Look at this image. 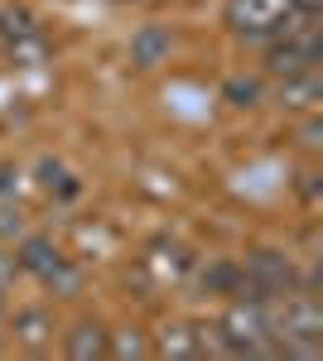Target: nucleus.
Masks as SVG:
<instances>
[{
  "label": "nucleus",
  "mask_w": 323,
  "mask_h": 361,
  "mask_svg": "<svg viewBox=\"0 0 323 361\" xmlns=\"http://www.w3.org/2000/svg\"><path fill=\"white\" fill-rule=\"evenodd\" d=\"M270 328H275V342L285 357H319L323 352V304L314 289H285L275 294L270 304Z\"/></svg>",
  "instance_id": "obj_1"
},
{
  "label": "nucleus",
  "mask_w": 323,
  "mask_h": 361,
  "mask_svg": "<svg viewBox=\"0 0 323 361\" xmlns=\"http://www.w3.org/2000/svg\"><path fill=\"white\" fill-rule=\"evenodd\" d=\"M217 347L227 357H270L275 347V328H270V299H256V294H237L222 323H217Z\"/></svg>",
  "instance_id": "obj_2"
},
{
  "label": "nucleus",
  "mask_w": 323,
  "mask_h": 361,
  "mask_svg": "<svg viewBox=\"0 0 323 361\" xmlns=\"http://www.w3.org/2000/svg\"><path fill=\"white\" fill-rule=\"evenodd\" d=\"M323 63V39H319V15L314 5L304 0L295 15L285 20V29L270 39V78H290V73H304V68H319Z\"/></svg>",
  "instance_id": "obj_3"
},
{
  "label": "nucleus",
  "mask_w": 323,
  "mask_h": 361,
  "mask_svg": "<svg viewBox=\"0 0 323 361\" xmlns=\"http://www.w3.org/2000/svg\"><path fill=\"white\" fill-rule=\"evenodd\" d=\"M304 0H227V29L237 34V39H256V44H270L285 20L295 15Z\"/></svg>",
  "instance_id": "obj_4"
},
{
  "label": "nucleus",
  "mask_w": 323,
  "mask_h": 361,
  "mask_svg": "<svg viewBox=\"0 0 323 361\" xmlns=\"http://www.w3.org/2000/svg\"><path fill=\"white\" fill-rule=\"evenodd\" d=\"M0 44L20 68H39L49 58V39H44V29L29 10H5L0 5Z\"/></svg>",
  "instance_id": "obj_5"
},
{
  "label": "nucleus",
  "mask_w": 323,
  "mask_h": 361,
  "mask_svg": "<svg viewBox=\"0 0 323 361\" xmlns=\"http://www.w3.org/2000/svg\"><path fill=\"white\" fill-rule=\"evenodd\" d=\"M242 275H246V294H256V299H275V294L304 284V275L295 270V260L280 255V250H256V255H246Z\"/></svg>",
  "instance_id": "obj_6"
},
{
  "label": "nucleus",
  "mask_w": 323,
  "mask_h": 361,
  "mask_svg": "<svg viewBox=\"0 0 323 361\" xmlns=\"http://www.w3.org/2000/svg\"><path fill=\"white\" fill-rule=\"evenodd\" d=\"M20 270H29V275H39L44 284H54V289H63V294H78V270L58 255L54 241H44V236H25V246H20Z\"/></svg>",
  "instance_id": "obj_7"
},
{
  "label": "nucleus",
  "mask_w": 323,
  "mask_h": 361,
  "mask_svg": "<svg viewBox=\"0 0 323 361\" xmlns=\"http://www.w3.org/2000/svg\"><path fill=\"white\" fill-rule=\"evenodd\" d=\"M280 102H285L290 111H319V102H323V73H319V68H304V73L280 78Z\"/></svg>",
  "instance_id": "obj_8"
},
{
  "label": "nucleus",
  "mask_w": 323,
  "mask_h": 361,
  "mask_svg": "<svg viewBox=\"0 0 323 361\" xmlns=\"http://www.w3.org/2000/svg\"><path fill=\"white\" fill-rule=\"evenodd\" d=\"M189 265H193V260H189V250H184V246H174V241L164 246V241H160V246L140 260V275H150V284H174V279H184Z\"/></svg>",
  "instance_id": "obj_9"
},
{
  "label": "nucleus",
  "mask_w": 323,
  "mask_h": 361,
  "mask_svg": "<svg viewBox=\"0 0 323 361\" xmlns=\"http://www.w3.org/2000/svg\"><path fill=\"white\" fill-rule=\"evenodd\" d=\"M164 357H208L213 352V337L208 328H193V323H174L169 333H164Z\"/></svg>",
  "instance_id": "obj_10"
},
{
  "label": "nucleus",
  "mask_w": 323,
  "mask_h": 361,
  "mask_svg": "<svg viewBox=\"0 0 323 361\" xmlns=\"http://www.w3.org/2000/svg\"><path fill=\"white\" fill-rule=\"evenodd\" d=\"M169 58V29H140L131 39V63H140V68H155V63H164Z\"/></svg>",
  "instance_id": "obj_11"
},
{
  "label": "nucleus",
  "mask_w": 323,
  "mask_h": 361,
  "mask_svg": "<svg viewBox=\"0 0 323 361\" xmlns=\"http://www.w3.org/2000/svg\"><path fill=\"white\" fill-rule=\"evenodd\" d=\"M15 337L39 352V347H49V337H54V318H49L44 308H25V313H15Z\"/></svg>",
  "instance_id": "obj_12"
},
{
  "label": "nucleus",
  "mask_w": 323,
  "mask_h": 361,
  "mask_svg": "<svg viewBox=\"0 0 323 361\" xmlns=\"http://www.w3.org/2000/svg\"><path fill=\"white\" fill-rule=\"evenodd\" d=\"M68 357L92 361V357H107V328L102 323H78L68 333Z\"/></svg>",
  "instance_id": "obj_13"
},
{
  "label": "nucleus",
  "mask_w": 323,
  "mask_h": 361,
  "mask_svg": "<svg viewBox=\"0 0 323 361\" xmlns=\"http://www.w3.org/2000/svg\"><path fill=\"white\" fill-rule=\"evenodd\" d=\"M203 289L208 294H246V275L242 265H232V260H217L203 270Z\"/></svg>",
  "instance_id": "obj_14"
},
{
  "label": "nucleus",
  "mask_w": 323,
  "mask_h": 361,
  "mask_svg": "<svg viewBox=\"0 0 323 361\" xmlns=\"http://www.w3.org/2000/svg\"><path fill=\"white\" fill-rule=\"evenodd\" d=\"M39 188H44V193H58V197H73V193H78V183L68 178V169L54 164V159H44V164H39Z\"/></svg>",
  "instance_id": "obj_15"
},
{
  "label": "nucleus",
  "mask_w": 323,
  "mask_h": 361,
  "mask_svg": "<svg viewBox=\"0 0 323 361\" xmlns=\"http://www.w3.org/2000/svg\"><path fill=\"white\" fill-rule=\"evenodd\" d=\"M107 357H150V342L140 337V328H126L116 342H107Z\"/></svg>",
  "instance_id": "obj_16"
},
{
  "label": "nucleus",
  "mask_w": 323,
  "mask_h": 361,
  "mask_svg": "<svg viewBox=\"0 0 323 361\" xmlns=\"http://www.w3.org/2000/svg\"><path fill=\"white\" fill-rule=\"evenodd\" d=\"M222 97H227L232 106H256V102H261V82H251V78H232V82L222 87Z\"/></svg>",
  "instance_id": "obj_17"
},
{
  "label": "nucleus",
  "mask_w": 323,
  "mask_h": 361,
  "mask_svg": "<svg viewBox=\"0 0 323 361\" xmlns=\"http://www.w3.org/2000/svg\"><path fill=\"white\" fill-rule=\"evenodd\" d=\"M25 236V212L20 207H0V241H20Z\"/></svg>",
  "instance_id": "obj_18"
},
{
  "label": "nucleus",
  "mask_w": 323,
  "mask_h": 361,
  "mask_svg": "<svg viewBox=\"0 0 323 361\" xmlns=\"http://www.w3.org/2000/svg\"><path fill=\"white\" fill-rule=\"evenodd\" d=\"M15 270H20V260H15L10 250H0V289H5V284L15 279Z\"/></svg>",
  "instance_id": "obj_19"
},
{
  "label": "nucleus",
  "mask_w": 323,
  "mask_h": 361,
  "mask_svg": "<svg viewBox=\"0 0 323 361\" xmlns=\"http://www.w3.org/2000/svg\"><path fill=\"white\" fill-rule=\"evenodd\" d=\"M319 135H323L319 116H309V126H304V149H319Z\"/></svg>",
  "instance_id": "obj_20"
},
{
  "label": "nucleus",
  "mask_w": 323,
  "mask_h": 361,
  "mask_svg": "<svg viewBox=\"0 0 323 361\" xmlns=\"http://www.w3.org/2000/svg\"><path fill=\"white\" fill-rule=\"evenodd\" d=\"M299 193H304V202H319V173H304Z\"/></svg>",
  "instance_id": "obj_21"
},
{
  "label": "nucleus",
  "mask_w": 323,
  "mask_h": 361,
  "mask_svg": "<svg viewBox=\"0 0 323 361\" xmlns=\"http://www.w3.org/2000/svg\"><path fill=\"white\" fill-rule=\"evenodd\" d=\"M10 178H15V169H0V193L10 188Z\"/></svg>",
  "instance_id": "obj_22"
}]
</instances>
